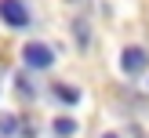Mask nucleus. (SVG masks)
Returning a JSON list of instances; mask_svg holds the SVG:
<instances>
[{
    "label": "nucleus",
    "instance_id": "nucleus-5",
    "mask_svg": "<svg viewBox=\"0 0 149 138\" xmlns=\"http://www.w3.org/2000/svg\"><path fill=\"white\" fill-rule=\"evenodd\" d=\"M55 98L65 102V105H77V102H80V91H77V87H69V84H58V87H55Z\"/></svg>",
    "mask_w": 149,
    "mask_h": 138
},
{
    "label": "nucleus",
    "instance_id": "nucleus-2",
    "mask_svg": "<svg viewBox=\"0 0 149 138\" xmlns=\"http://www.w3.org/2000/svg\"><path fill=\"white\" fill-rule=\"evenodd\" d=\"M22 62H26L29 69H47V65L55 62V51H51L47 44H40V40H29L26 47H22Z\"/></svg>",
    "mask_w": 149,
    "mask_h": 138
},
{
    "label": "nucleus",
    "instance_id": "nucleus-3",
    "mask_svg": "<svg viewBox=\"0 0 149 138\" xmlns=\"http://www.w3.org/2000/svg\"><path fill=\"white\" fill-rule=\"evenodd\" d=\"M120 69L127 73V76H138V73L149 69V55H146L142 47H124V55H120Z\"/></svg>",
    "mask_w": 149,
    "mask_h": 138
},
{
    "label": "nucleus",
    "instance_id": "nucleus-6",
    "mask_svg": "<svg viewBox=\"0 0 149 138\" xmlns=\"http://www.w3.org/2000/svg\"><path fill=\"white\" fill-rule=\"evenodd\" d=\"M15 87H18V94H26V98H33V94H36V91H33V84H29V80L22 76V73L15 76Z\"/></svg>",
    "mask_w": 149,
    "mask_h": 138
},
{
    "label": "nucleus",
    "instance_id": "nucleus-1",
    "mask_svg": "<svg viewBox=\"0 0 149 138\" xmlns=\"http://www.w3.org/2000/svg\"><path fill=\"white\" fill-rule=\"evenodd\" d=\"M0 18H4L11 29H29L33 15H29L26 0H0Z\"/></svg>",
    "mask_w": 149,
    "mask_h": 138
},
{
    "label": "nucleus",
    "instance_id": "nucleus-8",
    "mask_svg": "<svg viewBox=\"0 0 149 138\" xmlns=\"http://www.w3.org/2000/svg\"><path fill=\"white\" fill-rule=\"evenodd\" d=\"M73 29H77V40H80V44H87V26H80V22H77Z\"/></svg>",
    "mask_w": 149,
    "mask_h": 138
},
{
    "label": "nucleus",
    "instance_id": "nucleus-9",
    "mask_svg": "<svg viewBox=\"0 0 149 138\" xmlns=\"http://www.w3.org/2000/svg\"><path fill=\"white\" fill-rule=\"evenodd\" d=\"M102 138H116V135H102Z\"/></svg>",
    "mask_w": 149,
    "mask_h": 138
},
{
    "label": "nucleus",
    "instance_id": "nucleus-7",
    "mask_svg": "<svg viewBox=\"0 0 149 138\" xmlns=\"http://www.w3.org/2000/svg\"><path fill=\"white\" fill-rule=\"evenodd\" d=\"M15 127H18V123H15V116H11V113L0 116V131H15Z\"/></svg>",
    "mask_w": 149,
    "mask_h": 138
},
{
    "label": "nucleus",
    "instance_id": "nucleus-4",
    "mask_svg": "<svg viewBox=\"0 0 149 138\" xmlns=\"http://www.w3.org/2000/svg\"><path fill=\"white\" fill-rule=\"evenodd\" d=\"M51 131H55L58 138H69L73 131H77V120H73V116H58V120L51 123Z\"/></svg>",
    "mask_w": 149,
    "mask_h": 138
}]
</instances>
